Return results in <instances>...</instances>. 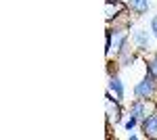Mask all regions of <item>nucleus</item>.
Instances as JSON below:
<instances>
[{
	"label": "nucleus",
	"mask_w": 157,
	"mask_h": 140,
	"mask_svg": "<svg viewBox=\"0 0 157 140\" xmlns=\"http://www.w3.org/2000/svg\"><path fill=\"white\" fill-rule=\"evenodd\" d=\"M126 29H115L113 34L109 32L107 34V57H111V52L113 55H117L121 48H124V42H126Z\"/></svg>",
	"instance_id": "f257e3e1"
},
{
	"label": "nucleus",
	"mask_w": 157,
	"mask_h": 140,
	"mask_svg": "<svg viewBox=\"0 0 157 140\" xmlns=\"http://www.w3.org/2000/svg\"><path fill=\"white\" fill-rule=\"evenodd\" d=\"M109 90H111V92H115V100H120L121 96H124V86H121V82H120V78H117V75H113V78H111V82H109Z\"/></svg>",
	"instance_id": "0eeeda50"
},
{
	"label": "nucleus",
	"mask_w": 157,
	"mask_h": 140,
	"mask_svg": "<svg viewBox=\"0 0 157 140\" xmlns=\"http://www.w3.org/2000/svg\"><path fill=\"white\" fill-rule=\"evenodd\" d=\"M134 38H136V42H138V46H140V48L149 46V36H147L145 29H138V32L134 34Z\"/></svg>",
	"instance_id": "1a4fd4ad"
},
{
	"label": "nucleus",
	"mask_w": 157,
	"mask_h": 140,
	"mask_svg": "<svg viewBox=\"0 0 157 140\" xmlns=\"http://www.w3.org/2000/svg\"><path fill=\"white\" fill-rule=\"evenodd\" d=\"M143 132H145V136L157 138V115L155 113H151L149 117L143 119Z\"/></svg>",
	"instance_id": "20e7f679"
},
{
	"label": "nucleus",
	"mask_w": 157,
	"mask_h": 140,
	"mask_svg": "<svg viewBox=\"0 0 157 140\" xmlns=\"http://www.w3.org/2000/svg\"><path fill=\"white\" fill-rule=\"evenodd\" d=\"M153 90H155V80H153V75L149 73L145 80L134 88V94H136L138 98H149V96L153 94Z\"/></svg>",
	"instance_id": "f03ea898"
},
{
	"label": "nucleus",
	"mask_w": 157,
	"mask_h": 140,
	"mask_svg": "<svg viewBox=\"0 0 157 140\" xmlns=\"http://www.w3.org/2000/svg\"><path fill=\"white\" fill-rule=\"evenodd\" d=\"M105 105H107V117L109 121H120V107H117V103H113V98L111 96H107V100H105Z\"/></svg>",
	"instance_id": "39448f33"
},
{
	"label": "nucleus",
	"mask_w": 157,
	"mask_h": 140,
	"mask_svg": "<svg viewBox=\"0 0 157 140\" xmlns=\"http://www.w3.org/2000/svg\"><path fill=\"white\" fill-rule=\"evenodd\" d=\"M149 73H151L153 78H157V57L151 59V63H149Z\"/></svg>",
	"instance_id": "9d476101"
},
{
	"label": "nucleus",
	"mask_w": 157,
	"mask_h": 140,
	"mask_svg": "<svg viewBox=\"0 0 157 140\" xmlns=\"http://www.w3.org/2000/svg\"><path fill=\"white\" fill-rule=\"evenodd\" d=\"M124 9H126V4H124V2H117V0H107V2H105V17L111 21V19H115L120 13H124Z\"/></svg>",
	"instance_id": "7ed1b4c3"
},
{
	"label": "nucleus",
	"mask_w": 157,
	"mask_h": 140,
	"mask_svg": "<svg viewBox=\"0 0 157 140\" xmlns=\"http://www.w3.org/2000/svg\"><path fill=\"white\" fill-rule=\"evenodd\" d=\"M151 29H153V34H155V38H157V15L153 17V21H151Z\"/></svg>",
	"instance_id": "9b49d317"
},
{
	"label": "nucleus",
	"mask_w": 157,
	"mask_h": 140,
	"mask_svg": "<svg viewBox=\"0 0 157 140\" xmlns=\"http://www.w3.org/2000/svg\"><path fill=\"white\" fill-rule=\"evenodd\" d=\"M128 6H130L134 13L143 15V13H147V9H149V0H128Z\"/></svg>",
	"instance_id": "6e6552de"
},
{
	"label": "nucleus",
	"mask_w": 157,
	"mask_h": 140,
	"mask_svg": "<svg viewBox=\"0 0 157 140\" xmlns=\"http://www.w3.org/2000/svg\"><path fill=\"white\" fill-rule=\"evenodd\" d=\"M130 117H132V119H136V121H138V119H145V117H149V115H147V105L143 103V100H138V103L132 107Z\"/></svg>",
	"instance_id": "423d86ee"
}]
</instances>
